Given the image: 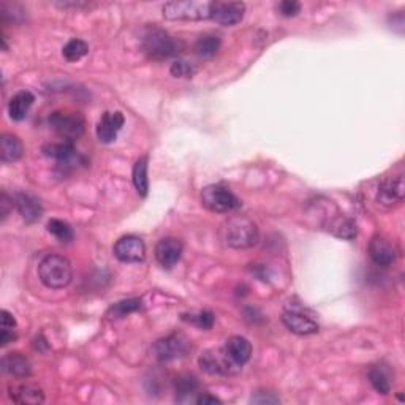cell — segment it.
Returning a JSON list of instances; mask_svg holds the SVG:
<instances>
[{"instance_id":"cell-1","label":"cell","mask_w":405,"mask_h":405,"mask_svg":"<svg viewBox=\"0 0 405 405\" xmlns=\"http://www.w3.org/2000/svg\"><path fill=\"white\" fill-rule=\"evenodd\" d=\"M38 276L45 287L60 290L69 287L73 280V268L69 258L62 255H48L41 259Z\"/></svg>"},{"instance_id":"cell-2","label":"cell","mask_w":405,"mask_h":405,"mask_svg":"<svg viewBox=\"0 0 405 405\" xmlns=\"http://www.w3.org/2000/svg\"><path fill=\"white\" fill-rule=\"evenodd\" d=\"M143 49L150 59L165 60L179 54V51L183 49V43L174 37H171L166 30L152 25V27H149L146 30V34H144Z\"/></svg>"},{"instance_id":"cell-3","label":"cell","mask_w":405,"mask_h":405,"mask_svg":"<svg viewBox=\"0 0 405 405\" xmlns=\"http://www.w3.org/2000/svg\"><path fill=\"white\" fill-rule=\"evenodd\" d=\"M223 236L228 246L236 248V251H244V248H251L258 242L259 233L253 220L247 217L236 216L231 217L225 223L223 228Z\"/></svg>"},{"instance_id":"cell-4","label":"cell","mask_w":405,"mask_h":405,"mask_svg":"<svg viewBox=\"0 0 405 405\" xmlns=\"http://www.w3.org/2000/svg\"><path fill=\"white\" fill-rule=\"evenodd\" d=\"M214 2L207 0H181L168 2L163 7V16L170 21H201L212 16Z\"/></svg>"},{"instance_id":"cell-5","label":"cell","mask_w":405,"mask_h":405,"mask_svg":"<svg viewBox=\"0 0 405 405\" xmlns=\"http://www.w3.org/2000/svg\"><path fill=\"white\" fill-rule=\"evenodd\" d=\"M282 321L287 328L299 336L315 334L319 331V323H316L315 315L305 309L303 304L288 303L285 305Z\"/></svg>"},{"instance_id":"cell-6","label":"cell","mask_w":405,"mask_h":405,"mask_svg":"<svg viewBox=\"0 0 405 405\" xmlns=\"http://www.w3.org/2000/svg\"><path fill=\"white\" fill-rule=\"evenodd\" d=\"M201 202L206 209L219 212V214H227V212L235 211L241 206V201L238 200V196L222 184L205 187L201 192Z\"/></svg>"},{"instance_id":"cell-7","label":"cell","mask_w":405,"mask_h":405,"mask_svg":"<svg viewBox=\"0 0 405 405\" xmlns=\"http://www.w3.org/2000/svg\"><path fill=\"white\" fill-rule=\"evenodd\" d=\"M49 126L64 141L71 143L84 133L86 124L80 113L56 111L49 116Z\"/></svg>"},{"instance_id":"cell-8","label":"cell","mask_w":405,"mask_h":405,"mask_svg":"<svg viewBox=\"0 0 405 405\" xmlns=\"http://www.w3.org/2000/svg\"><path fill=\"white\" fill-rule=\"evenodd\" d=\"M200 366L202 371L211 373V375H235L242 369L228 356L223 347L202 353L200 356Z\"/></svg>"},{"instance_id":"cell-9","label":"cell","mask_w":405,"mask_h":405,"mask_svg":"<svg viewBox=\"0 0 405 405\" xmlns=\"http://www.w3.org/2000/svg\"><path fill=\"white\" fill-rule=\"evenodd\" d=\"M190 349L192 344L190 340L187 339V336H184L183 332H173V334L166 336L163 339L155 342L154 353L159 361L168 362L185 356Z\"/></svg>"},{"instance_id":"cell-10","label":"cell","mask_w":405,"mask_h":405,"mask_svg":"<svg viewBox=\"0 0 405 405\" xmlns=\"http://www.w3.org/2000/svg\"><path fill=\"white\" fill-rule=\"evenodd\" d=\"M114 257L122 263H139L146 258V246L141 238L133 235L122 236L114 244Z\"/></svg>"},{"instance_id":"cell-11","label":"cell","mask_w":405,"mask_h":405,"mask_svg":"<svg viewBox=\"0 0 405 405\" xmlns=\"http://www.w3.org/2000/svg\"><path fill=\"white\" fill-rule=\"evenodd\" d=\"M43 152L46 157L53 159L57 163V168H60L62 171L75 168L78 162H80V154H78L73 144L69 141L46 144L43 148Z\"/></svg>"},{"instance_id":"cell-12","label":"cell","mask_w":405,"mask_h":405,"mask_svg":"<svg viewBox=\"0 0 405 405\" xmlns=\"http://www.w3.org/2000/svg\"><path fill=\"white\" fill-rule=\"evenodd\" d=\"M405 196V183L404 176H393V178H386L378 187L377 192V201L382 206L393 207L401 205Z\"/></svg>"},{"instance_id":"cell-13","label":"cell","mask_w":405,"mask_h":405,"mask_svg":"<svg viewBox=\"0 0 405 405\" xmlns=\"http://www.w3.org/2000/svg\"><path fill=\"white\" fill-rule=\"evenodd\" d=\"M369 255H371L372 262L375 263L377 266L388 268L396 262L397 251L388 238L377 235L372 238L371 242H369Z\"/></svg>"},{"instance_id":"cell-14","label":"cell","mask_w":405,"mask_h":405,"mask_svg":"<svg viewBox=\"0 0 405 405\" xmlns=\"http://www.w3.org/2000/svg\"><path fill=\"white\" fill-rule=\"evenodd\" d=\"M246 5L242 2H214L211 19L220 25H236L242 21Z\"/></svg>"},{"instance_id":"cell-15","label":"cell","mask_w":405,"mask_h":405,"mask_svg":"<svg viewBox=\"0 0 405 405\" xmlns=\"http://www.w3.org/2000/svg\"><path fill=\"white\" fill-rule=\"evenodd\" d=\"M183 248V242L179 240H176V238H165V240H160L157 246H155V258H157L160 266L171 269L181 259Z\"/></svg>"},{"instance_id":"cell-16","label":"cell","mask_w":405,"mask_h":405,"mask_svg":"<svg viewBox=\"0 0 405 405\" xmlns=\"http://www.w3.org/2000/svg\"><path fill=\"white\" fill-rule=\"evenodd\" d=\"M124 114L121 111H106L103 114L100 121H98L97 126V137L100 139L102 143H113L116 139L117 133L121 132V128L124 127Z\"/></svg>"},{"instance_id":"cell-17","label":"cell","mask_w":405,"mask_h":405,"mask_svg":"<svg viewBox=\"0 0 405 405\" xmlns=\"http://www.w3.org/2000/svg\"><path fill=\"white\" fill-rule=\"evenodd\" d=\"M13 202L14 207H16L21 217L27 222V223H34L37 222L41 214H43V207H41V202L38 198H35L34 195L30 194H24V192H19L13 196Z\"/></svg>"},{"instance_id":"cell-18","label":"cell","mask_w":405,"mask_h":405,"mask_svg":"<svg viewBox=\"0 0 405 405\" xmlns=\"http://www.w3.org/2000/svg\"><path fill=\"white\" fill-rule=\"evenodd\" d=\"M223 349L228 353V356L241 367L246 364L252 356V344L242 336L230 337V339L225 342V345H223Z\"/></svg>"},{"instance_id":"cell-19","label":"cell","mask_w":405,"mask_h":405,"mask_svg":"<svg viewBox=\"0 0 405 405\" xmlns=\"http://www.w3.org/2000/svg\"><path fill=\"white\" fill-rule=\"evenodd\" d=\"M2 367L5 372L12 373V375L16 378H27L30 375V372H32V364H30L29 358L18 351L5 355L2 360Z\"/></svg>"},{"instance_id":"cell-20","label":"cell","mask_w":405,"mask_h":405,"mask_svg":"<svg viewBox=\"0 0 405 405\" xmlns=\"http://www.w3.org/2000/svg\"><path fill=\"white\" fill-rule=\"evenodd\" d=\"M24 148L21 139L13 133H3L0 138V159L5 163H13L23 157Z\"/></svg>"},{"instance_id":"cell-21","label":"cell","mask_w":405,"mask_h":405,"mask_svg":"<svg viewBox=\"0 0 405 405\" xmlns=\"http://www.w3.org/2000/svg\"><path fill=\"white\" fill-rule=\"evenodd\" d=\"M35 97L32 92L21 91L8 103V114L13 121H23L27 116L30 106L34 105Z\"/></svg>"},{"instance_id":"cell-22","label":"cell","mask_w":405,"mask_h":405,"mask_svg":"<svg viewBox=\"0 0 405 405\" xmlns=\"http://www.w3.org/2000/svg\"><path fill=\"white\" fill-rule=\"evenodd\" d=\"M10 397L16 404H41L45 401V393L37 385H21L10 389Z\"/></svg>"},{"instance_id":"cell-23","label":"cell","mask_w":405,"mask_h":405,"mask_svg":"<svg viewBox=\"0 0 405 405\" xmlns=\"http://www.w3.org/2000/svg\"><path fill=\"white\" fill-rule=\"evenodd\" d=\"M328 230L334 235L336 238H340V240L350 241L358 235V227L356 223L347 219L344 216H337L336 219H332L328 225Z\"/></svg>"},{"instance_id":"cell-24","label":"cell","mask_w":405,"mask_h":405,"mask_svg":"<svg viewBox=\"0 0 405 405\" xmlns=\"http://www.w3.org/2000/svg\"><path fill=\"white\" fill-rule=\"evenodd\" d=\"M174 389L176 399L179 402H184L198 391V380H196V377L190 375V373H183V375H179L174 380Z\"/></svg>"},{"instance_id":"cell-25","label":"cell","mask_w":405,"mask_h":405,"mask_svg":"<svg viewBox=\"0 0 405 405\" xmlns=\"http://www.w3.org/2000/svg\"><path fill=\"white\" fill-rule=\"evenodd\" d=\"M133 184L135 189H137L138 195L146 196L148 190H149V179H148V157L138 159L137 162L133 165Z\"/></svg>"},{"instance_id":"cell-26","label":"cell","mask_w":405,"mask_h":405,"mask_svg":"<svg viewBox=\"0 0 405 405\" xmlns=\"http://www.w3.org/2000/svg\"><path fill=\"white\" fill-rule=\"evenodd\" d=\"M222 40L216 34H206L195 43V53L201 57H212L220 49Z\"/></svg>"},{"instance_id":"cell-27","label":"cell","mask_w":405,"mask_h":405,"mask_svg":"<svg viewBox=\"0 0 405 405\" xmlns=\"http://www.w3.org/2000/svg\"><path fill=\"white\" fill-rule=\"evenodd\" d=\"M48 231L53 235L57 241L64 242V244H69L73 241L75 238V233H73V228H71L69 223L64 222V220H59V219H51L48 222Z\"/></svg>"},{"instance_id":"cell-28","label":"cell","mask_w":405,"mask_h":405,"mask_svg":"<svg viewBox=\"0 0 405 405\" xmlns=\"http://www.w3.org/2000/svg\"><path fill=\"white\" fill-rule=\"evenodd\" d=\"M138 309H141V299L139 298L124 299L111 305L110 310H108V315H110L111 319H124V316H127L128 314L137 312Z\"/></svg>"},{"instance_id":"cell-29","label":"cell","mask_w":405,"mask_h":405,"mask_svg":"<svg viewBox=\"0 0 405 405\" xmlns=\"http://www.w3.org/2000/svg\"><path fill=\"white\" fill-rule=\"evenodd\" d=\"M87 53H89V46H87L86 41H82L80 38H71L69 43L62 48V56L69 62L81 60Z\"/></svg>"},{"instance_id":"cell-30","label":"cell","mask_w":405,"mask_h":405,"mask_svg":"<svg viewBox=\"0 0 405 405\" xmlns=\"http://www.w3.org/2000/svg\"><path fill=\"white\" fill-rule=\"evenodd\" d=\"M183 320L187 321V323L196 326L200 329H211L214 326L216 316L209 310H200V312H194V314H184Z\"/></svg>"},{"instance_id":"cell-31","label":"cell","mask_w":405,"mask_h":405,"mask_svg":"<svg viewBox=\"0 0 405 405\" xmlns=\"http://www.w3.org/2000/svg\"><path fill=\"white\" fill-rule=\"evenodd\" d=\"M369 382H371L373 389L380 394H388L391 389V383H389L388 375L383 372L382 367H372L369 371Z\"/></svg>"},{"instance_id":"cell-32","label":"cell","mask_w":405,"mask_h":405,"mask_svg":"<svg viewBox=\"0 0 405 405\" xmlns=\"http://www.w3.org/2000/svg\"><path fill=\"white\" fill-rule=\"evenodd\" d=\"M171 75L176 76V78H190L192 75L195 73V69L192 67V64L185 60H176L171 64Z\"/></svg>"},{"instance_id":"cell-33","label":"cell","mask_w":405,"mask_h":405,"mask_svg":"<svg viewBox=\"0 0 405 405\" xmlns=\"http://www.w3.org/2000/svg\"><path fill=\"white\" fill-rule=\"evenodd\" d=\"M277 12L285 18H292L301 12V5L296 0H284L277 5Z\"/></svg>"},{"instance_id":"cell-34","label":"cell","mask_w":405,"mask_h":405,"mask_svg":"<svg viewBox=\"0 0 405 405\" xmlns=\"http://www.w3.org/2000/svg\"><path fill=\"white\" fill-rule=\"evenodd\" d=\"M253 404H279V397L274 396L273 393H257L255 396L252 397Z\"/></svg>"},{"instance_id":"cell-35","label":"cell","mask_w":405,"mask_h":405,"mask_svg":"<svg viewBox=\"0 0 405 405\" xmlns=\"http://www.w3.org/2000/svg\"><path fill=\"white\" fill-rule=\"evenodd\" d=\"M13 206H14L13 196H12V198H8L7 194H2V200H0V207H2V212H0V214H2V220L7 219L10 211L13 209Z\"/></svg>"},{"instance_id":"cell-36","label":"cell","mask_w":405,"mask_h":405,"mask_svg":"<svg viewBox=\"0 0 405 405\" xmlns=\"http://www.w3.org/2000/svg\"><path fill=\"white\" fill-rule=\"evenodd\" d=\"M16 328V320L14 316L8 312V310H2V329H14Z\"/></svg>"},{"instance_id":"cell-37","label":"cell","mask_w":405,"mask_h":405,"mask_svg":"<svg viewBox=\"0 0 405 405\" xmlns=\"http://www.w3.org/2000/svg\"><path fill=\"white\" fill-rule=\"evenodd\" d=\"M196 404H200V405H216V404H222V401L219 397H216V396H211V394H201L200 397H196V401H195Z\"/></svg>"},{"instance_id":"cell-38","label":"cell","mask_w":405,"mask_h":405,"mask_svg":"<svg viewBox=\"0 0 405 405\" xmlns=\"http://www.w3.org/2000/svg\"><path fill=\"white\" fill-rule=\"evenodd\" d=\"M16 339V334H14V329H2V334H0V344L2 347L8 345L10 342Z\"/></svg>"}]
</instances>
